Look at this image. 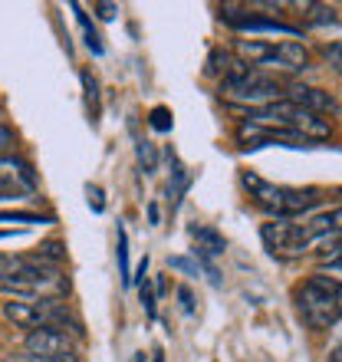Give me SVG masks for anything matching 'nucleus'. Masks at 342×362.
<instances>
[{
    "label": "nucleus",
    "mask_w": 342,
    "mask_h": 362,
    "mask_svg": "<svg viewBox=\"0 0 342 362\" xmlns=\"http://www.w3.org/2000/svg\"><path fill=\"white\" fill-rule=\"evenodd\" d=\"M0 293L10 300H63L69 293V276L43 264L37 254H0Z\"/></svg>",
    "instance_id": "1"
},
{
    "label": "nucleus",
    "mask_w": 342,
    "mask_h": 362,
    "mask_svg": "<svg viewBox=\"0 0 342 362\" xmlns=\"http://www.w3.org/2000/svg\"><path fill=\"white\" fill-rule=\"evenodd\" d=\"M244 188L250 191V198H254L256 208L270 214V221H293L319 204V191L273 185V181H264L254 172H244Z\"/></svg>",
    "instance_id": "2"
},
{
    "label": "nucleus",
    "mask_w": 342,
    "mask_h": 362,
    "mask_svg": "<svg viewBox=\"0 0 342 362\" xmlns=\"http://www.w3.org/2000/svg\"><path fill=\"white\" fill-rule=\"evenodd\" d=\"M296 310L313 329H329L342 320V280L329 274H313L296 290Z\"/></svg>",
    "instance_id": "3"
},
{
    "label": "nucleus",
    "mask_w": 342,
    "mask_h": 362,
    "mask_svg": "<svg viewBox=\"0 0 342 362\" xmlns=\"http://www.w3.org/2000/svg\"><path fill=\"white\" fill-rule=\"evenodd\" d=\"M234 53L240 57V63H247L250 69H290V73H300V69L309 66V53H306L303 43H270V40H237L234 43Z\"/></svg>",
    "instance_id": "4"
},
{
    "label": "nucleus",
    "mask_w": 342,
    "mask_h": 362,
    "mask_svg": "<svg viewBox=\"0 0 342 362\" xmlns=\"http://www.w3.org/2000/svg\"><path fill=\"white\" fill-rule=\"evenodd\" d=\"M220 95L228 99L230 105H250V109H264V105L276 103V99H286L283 83L264 69H247L240 76H228L220 83Z\"/></svg>",
    "instance_id": "5"
},
{
    "label": "nucleus",
    "mask_w": 342,
    "mask_h": 362,
    "mask_svg": "<svg viewBox=\"0 0 342 362\" xmlns=\"http://www.w3.org/2000/svg\"><path fill=\"white\" fill-rule=\"evenodd\" d=\"M4 316L20 329H43V326H63L69 320L66 300H7Z\"/></svg>",
    "instance_id": "6"
},
{
    "label": "nucleus",
    "mask_w": 342,
    "mask_h": 362,
    "mask_svg": "<svg viewBox=\"0 0 342 362\" xmlns=\"http://www.w3.org/2000/svg\"><path fill=\"white\" fill-rule=\"evenodd\" d=\"M260 240L280 260L303 257V254H309L316 247L313 240H309V234H306V228L296 224V221H266L264 228H260Z\"/></svg>",
    "instance_id": "7"
},
{
    "label": "nucleus",
    "mask_w": 342,
    "mask_h": 362,
    "mask_svg": "<svg viewBox=\"0 0 342 362\" xmlns=\"http://www.w3.org/2000/svg\"><path fill=\"white\" fill-rule=\"evenodd\" d=\"M73 346H76V329L63 326H43V329H33V333L23 339V349L27 356H40V359H57V356H73Z\"/></svg>",
    "instance_id": "8"
},
{
    "label": "nucleus",
    "mask_w": 342,
    "mask_h": 362,
    "mask_svg": "<svg viewBox=\"0 0 342 362\" xmlns=\"http://www.w3.org/2000/svg\"><path fill=\"white\" fill-rule=\"evenodd\" d=\"M37 172L33 165L17 155H0V198H23L37 191Z\"/></svg>",
    "instance_id": "9"
},
{
    "label": "nucleus",
    "mask_w": 342,
    "mask_h": 362,
    "mask_svg": "<svg viewBox=\"0 0 342 362\" xmlns=\"http://www.w3.org/2000/svg\"><path fill=\"white\" fill-rule=\"evenodd\" d=\"M224 23L240 33H283V37H300V27H290L283 20H266V17H256V13H237L234 7H224Z\"/></svg>",
    "instance_id": "10"
},
{
    "label": "nucleus",
    "mask_w": 342,
    "mask_h": 362,
    "mask_svg": "<svg viewBox=\"0 0 342 362\" xmlns=\"http://www.w3.org/2000/svg\"><path fill=\"white\" fill-rule=\"evenodd\" d=\"M306 234L313 244H342V208L323 211V214H313V218L303 224Z\"/></svg>",
    "instance_id": "11"
},
{
    "label": "nucleus",
    "mask_w": 342,
    "mask_h": 362,
    "mask_svg": "<svg viewBox=\"0 0 342 362\" xmlns=\"http://www.w3.org/2000/svg\"><path fill=\"white\" fill-rule=\"evenodd\" d=\"M286 99H293L296 105H303L309 112H336L339 109V103H336L333 95L316 86H290L286 89Z\"/></svg>",
    "instance_id": "12"
},
{
    "label": "nucleus",
    "mask_w": 342,
    "mask_h": 362,
    "mask_svg": "<svg viewBox=\"0 0 342 362\" xmlns=\"http://www.w3.org/2000/svg\"><path fill=\"white\" fill-rule=\"evenodd\" d=\"M191 238L198 240V250H201V254H208V257H218V254H224V250H228L224 234H218V230L208 228V224H194V228H191Z\"/></svg>",
    "instance_id": "13"
},
{
    "label": "nucleus",
    "mask_w": 342,
    "mask_h": 362,
    "mask_svg": "<svg viewBox=\"0 0 342 362\" xmlns=\"http://www.w3.org/2000/svg\"><path fill=\"white\" fill-rule=\"evenodd\" d=\"M69 10L76 13L79 27H83V33H86V47L93 49L95 57H99V53H102V43H99V33H95V30H93V23H89V17H86V13H83V7H79V4H69Z\"/></svg>",
    "instance_id": "14"
},
{
    "label": "nucleus",
    "mask_w": 342,
    "mask_h": 362,
    "mask_svg": "<svg viewBox=\"0 0 342 362\" xmlns=\"http://www.w3.org/2000/svg\"><path fill=\"white\" fill-rule=\"evenodd\" d=\"M119 270H122V284L132 286L135 276H132V270H129V234H125L122 224H119Z\"/></svg>",
    "instance_id": "15"
},
{
    "label": "nucleus",
    "mask_w": 342,
    "mask_h": 362,
    "mask_svg": "<svg viewBox=\"0 0 342 362\" xmlns=\"http://www.w3.org/2000/svg\"><path fill=\"white\" fill-rule=\"evenodd\" d=\"M138 162H142L145 175H155L158 172V152H155V145L152 142H138Z\"/></svg>",
    "instance_id": "16"
},
{
    "label": "nucleus",
    "mask_w": 342,
    "mask_h": 362,
    "mask_svg": "<svg viewBox=\"0 0 342 362\" xmlns=\"http://www.w3.org/2000/svg\"><path fill=\"white\" fill-rule=\"evenodd\" d=\"M148 125H152L155 132H171V109L168 105H155L152 112H148Z\"/></svg>",
    "instance_id": "17"
},
{
    "label": "nucleus",
    "mask_w": 342,
    "mask_h": 362,
    "mask_svg": "<svg viewBox=\"0 0 342 362\" xmlns=\"http://www.w3.org/2000/svg\"><path fill=\"white\" fill-rule=\"evenodd\" d=\"M309 23L323 27V23H339L333 7H323V4H309Z\"/></svg>",
    "instance_id": "18"
},
{
    "label": "nucleus",
    "mask_w": 342,
    "mask_h": 362,
    "mask_svg": "<svg viewBox=\"0 0 342 362\" xmlns=\"http://www.w3.org/2000/svg\"><path fill=\"white\" fill-rule=\"evenodd\" d=\"M0 221H17V224H47V218H40L33 211H0Z\"/></svg>",
    "instance_id": "19"
},
{
    "label": "nucleus",
    "mask_w": 342,
    "mask_h": 362,
    "mask_svg": "<svg viewBox=\"0 0 342 362\" xmlns=\"http://www.w3.org/2000/svg\"><path fill=\"white\" fill-rule=\"evenodd\" d=\"M323 270H326L329 276H333V274H339V276H342V244H336L333 254H329V257L323 260Z\"/></svg>",
    "instance_id": "20"
},
{
    "label": "nucleus",
    "mask_w": 342,
    "mask_h": 362,
    "mask_svg": "<svg viewBox=\"0 0 342 362\" xmlns=\"http://www.w3.org/2000/svg\"><path fill=\"white\" fill-rule=\"evenodd\" d=\"M323 53H326V63H329V66H333L336 73L342 76V43H329Z\"/></svg>",
    "instance_id": "21"
},
{
    "label": "nucleus",
    "mask_w": 342,
    "mask_h": 362,
    "mask_svg": "<svg viewBox=\"0 0 342 362\" xmlns=\"http://www.w3.org/2000/svg\"><path fill=\"white\" fill-rule=\"evenodd\" d=\"M168 267L181 270V274H191V276H198L201 264H194V260H188V257H171V260H168Z\"/></svg>",
    "instance_id": "22"
},
{
    "label": "nucleus",
    "mask_w": 342,
    "mask_h": 362,
    "mask_svg": "<svg viewBox=\"0 0 342 362\" xmlns=\"http://www.w3.org/2000/svg\"><path fill=\"white\" fill-rule=\"evenodd\" d=\"M142 306H145V313H148V320L158 316V310H155V290L148 286V280L142 284Z\"/></svg>",
    "instance_id": "23"
},
{
    "label": "nucleus",
    "mask_w": 342,
    "mask_h": 362,
    "mask_svg": "<svg viewBox=\"0 0 342 362\" xmlns=\"http://www.w3.org/2000/svg\"><path fill=\"white\" fill-rule=\"evenodd\" d=\"M83 86H86V99H89V105L95 109V103H99V95H95V79L89 76V73H83Z\"/></svg>",
    "instance_id": "24"
},
{
    "label": "nucleus",
    "mask_w": 342,
    "mask_h": 362,
    "mask_svg": "<svg viewBox=\"0 0 342 362\" xmlns=\"http://www.w3.org/2000/svg\"><path fill=\"white\" fill-rule=\"evenodd\" d=\"M178 300H181V310H184V313H194V296H191L188 286H178Z\"/></svg>",
    "instance_id": "25"
},
{
    "label": "nucleus",
    "mask_w": 342,
    "mask_h": 362,
    "mask_svg": "<svg viewBox=\"0 0 342 362\" xmlns=\"http://www.w3.org/2000/svg\"><path fill=\"white\" fill-rule=\"evenodd\" d=\"M10 362H79L76 356H57V359H40V356H20V359H10Z\"/></svg>",
    "instance_id": "26"
},
{
    "label": "nucleus",
    "mask_w": 342,
    "mask_h": 362,
    "mask_svg": "<svg viewBox=\"0 0 342 362\" xmlns=\"http://www.w3.org/2000/svg\"><path fill=\"white\" fill-rule=\"evenodd\" d=\"M95 13H99V20H115L119 7L115 4H95Z\"/></svg>",
    "instance_id": "27"
},
{
    "label": "nucleus",
    "mask_w": 342,
    "mask_h": 362,
    "mask_svg": "<svg viewBox=\"0 0 342 362\" xmlns=\"http://www.w3.org/2000/svg\"><path fill=\"white\" fill-rule=\"evenodd\" d=\"M10 145H13V129H7V125H0V155L7 152Z\"/></svg>",
    "instance_id": "28"
},
{
    "label": "nucleus",
    "mask_w": 342,
    "mask_h": 362,
    "mask_svg": "<svg viewBox=\"0 0 342 362\" xmlns=\"http://www.w3.org/2000/svg\"><path fill=\"white\" fill-rule=\"evenodd\" d=\"M148 221H152V224H158V221H162V214H158V204H148Z\"/></svg>",
    "instance_id": "29"
},
{
    "label": "nucleus",
    "mask_w": 342,
    "mask_h": 362,
    "mask_svg": "<svg viewBox=\"0 0 342 362\" xmlns=\"http://www.w3.org/2000/svg\"><path fill=\"white\" fill-rule=\"evenodd\" d=\"M329 362H342V346H336L333 353H329Z\"/></svg>",
    "instance_id": "30"
},
{
    "label": "nucleus",
    "mask_w": 342,
    "mask_h": 362,
    "mask_svg": "<svg viewBox=\"0 0 342 362\" xmlns=\"http://www.w3.org/2000/svg\"><path fill=\"white\" fill-rule=\"evenodd\" d=\"M155 362H165V359H162V353H155Z\"/></svg>",
    "instance_id": "31"
},
{
    "label": "nucleus",
    "mask_w": 342,
    "mask_h": 362,
    "mask_svg": "<svg viewBox=\"0 0 342 362\" xmlns=\"http://www.w3.org/2000/svg\"><path fill=\"white\" fill-rule=\"evenodd\" d=\"M138 362H145V353H138Z\"/></svg>",
    "instance_id": "32"
},
{
    "label": "nucleus",
    "mask_w": 342,
    "mask_h": 362,
    "mask_svg": "<svg viewBox=\"0 0 342 362\" xmlns=\"http://www.w3.org/2000/svg\"><path fill=\"white\" fill-rule=\"evenodd\" d=\"M339 346H342V343H339Z\"/></svg>",
    "instance_id": "33"
}]
</instances>
